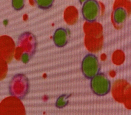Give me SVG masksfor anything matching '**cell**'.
<instances>
[{"mask_svg":"<svg viewBox=\"0 0 131 115\" xmlns=\"http://www.w3.org/2000/svg\"><path fill=\"white\" fill-rule=\"evenodd\" d=\"M37 47L36 36L30 32H24L18 38L15 57L23 63L27 64L35 54Z\"/></svg>","mask_w":131,"mask_h":115,"instance_id":"cell-1","label":"cell"},{"mask_svg":"<svg viewBox=\"0 0 131 115\" xmlns=\"http://www.w3.org/2000/svg\"><path fill=\"white\" fill-rule=\"evenodd\" d=\"M8 90L11 96L19 99H24L30 90V82L28 77L22 73L14 75L9 81Z\"/></svg>","mask_w":131,"mask_h":115,"instance_id":"cell-2","label":"cell"},{"mask_svg":"<svg viewBox=\"0 0 131 115\" xmlns=\"http://www.w3.org/2000/svg\"><path fill=\"white\" fill-rule=\"evenodd\" d=\"M100 68V65L97 56L93 53L86 54L81 63L82 73L88 79H92L98 74Z\"/></svg>","mask_w":131,"mask_h":115,"instance_id":"cell-3","label":"cell"},{"mask_svg":"<svg viewBox=\"0 0 131 115\" xmlns=\"http://www.w3.org/2000/svg\"><path fill=\"white\" fill-rule=\"evenodd\" d=\"M90 87L94 94L98 96H104L110 92L111 82L104 73L99 72L91 79Z\"/></svg>","mask_w":131,"mask_h":115,"instance_id":"cell-4","label":"cell"},{"mask_svg":"<svg viewBox=\"0 0 131 115\" xmlns=\"http://www.w3.org/2000/svg\"><path fill=\"white\" fill-rule=\"evenodd\" d=\"M100 6L95 0L85 1L82 7L81 13L84 19L88 22H95L100 14Z\"/></svg>","mask_w":131,"mask_h":115,"instance_id":"cell-5","label":"cell"},{"mask_svg":"<svg viewBox=\"0 0 131 115\" xmlns=\"http://www.w3.org/2000/svg\"><path fill=\"white\" fill-rule=\"evenodd\" d=\"M71 37V31L69 28L59 27L54 32L53 40L55 45L58 47H63L68 43Z\"/></svg>","mask_w":131,"mask_h":115,"instance_id":"cell-6","label":"cell"},{"mask_svg":"<svg viewBox=\"0 0 131 115\" xmlns=\"http://www.w3.org/2000/svg\"><path fill=\"white\" fill-rule=\"evenodd\" d=\"M128 12L125 7L118 6L116 7L112 14V19L114 23L117 26L122 25L127 19Z\"/></svg>","mask_w":131,"mask_h":115,"instance_id":"cell-7","label":"cell"},{"mask_svg":"<svg viewBox=\"0 0 131 115\" xmlns=\"http://www.w3.org/2000/svg\"><path fill=\"white\" fill-rule=\"evenodd\" d=\"M71 95L72 94H63L61 95L56 100L55 107L59 109H61L65 107L68 104L69 99Z\"/></svg>","mask_w":131,"mask_h":115,"instance_id":"cell-8","label":"cell"},{"mask_svg":"<svg viewBox=\"0 0 131 115\" xmlns=\"http://www.w3.org/2000/svg\"><path fill=\"white\" fill-rule=\"evenodd\" d=\"M54 0H35L37 7L42 10H46L52 7Z\"/></svg>","mask_w":131,"mask_h":115,"instance_id":"cell-9","label":"cell"},{"mask_svg":"<svg viewBox=\"0 0 131 115\" xmlns=\"http://www.w3.org/2000/svg\"><path fill=\"white\" fill-rule=\"evenodd\" d=\"M12 6L15 10H21L25 6V1L24 0H12L11 1Z\"/></svg>","mask_w":131,"mask_h":115,"instance_id":"cell-10","label":"cell"}]
</instances>
